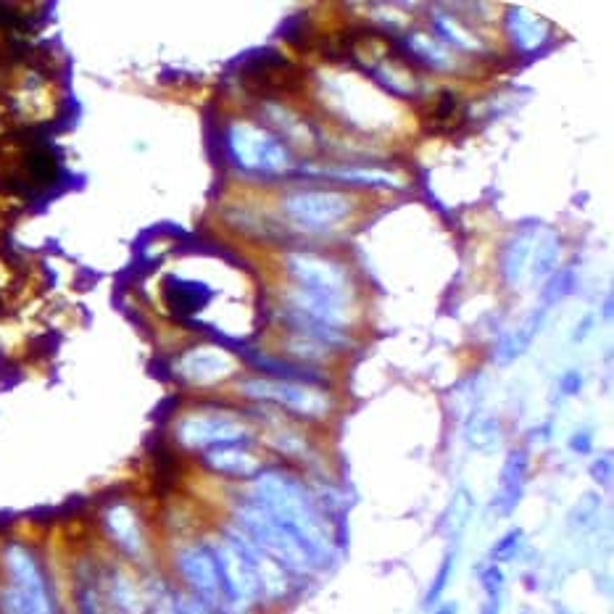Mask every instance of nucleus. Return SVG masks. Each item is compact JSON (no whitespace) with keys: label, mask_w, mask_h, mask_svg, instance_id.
Masks as SVG:
<instances>
[{"label":"nucleus","mask_w":614,"mask_h":614,"mask_svg":"<svg viewBox=\"0 0 614 614\" xmlns=\"http://www.w3.org/2000/svg\"><path fill=\"white\" fill-rule=\"evenodd\" d=\"M253 501L264 506L288 533L296 535L298 543L309 551L317 567L330 562L333 538H330L327 522L317 509V501L311 499L309 491L296 477L277 470L261 472L253 480Z\"/></svg>","instance_id":"f257e3e1"},{"label":"nucleus","mask_w":614,"mask_h":614,"mask_svg":"<svg viewBox=\"0 0 614 614\" xmlns=\"http://www.w3.org/2000/svg\"><path fill=\"white\" fill-rule=\"evenodd\" d=\"M238 522L240 533H246L261 551H267L269 557L285 570L306 572L317 567L314 559L309 557V551L298 543L296 535L282 528L280 522L256 501H246L238 506Z\"/></svg>","instance_id":"f03ea898"},{"label":"nucleus","mask_w":614,"mask_h":614,"mask_svg":"<svg viewBox=\"0 0 614 614\" xmlns=\"http://www.w3.org/2000/svg\"><path fill=\"white\" fill-rule=\"evenodd\" d=\"M0 580L19 591V596L37 614H58L48 575L40 564V557L27 543L8 541L0 546Z\"/></svg>","instance_id":"7ed1b4c3"},{"label":"nucleus","mask_w":614,"mask_h":614,"mask_svg":"<svg viewBox=\"0 0 614 614\" xmlns=\"http://www.w3.org/2000/svg\"><path fill=\"white\" fill-rule=\"evenodd\" d=\"M227 151L232 161L243 169L259 172H282L290 167L288 148L251 122H235L227 130Z\"/></svg>","instance_id":"20e7f679"},{"label":"nucleus","mask_w":614,"mask_h":614,"mask_svg":"<svg viewBox=\"0 0 614 614\" xmlns=\"http://www.w3.org/2000/svg\"><path fill=\"white\" fill-rule=\"evenodd\" d=\"M288 269L293 280L298 282V288L311 293V296L325 298V301L343 306V309L354 298L351 280H348L346 269L340 267L338 261L311 256V253H290Z\"/></svg>","instance_id":"39448f33"},{"label":"nucleus","mask_w":614,"mask_h":614,"mask_svg":"<svg viewBox=\"0 0 614 614\" xmlns=\"http://www.w3.org/2000/svg\"><path fill=\"white\" fill-rule=\"evenodd\" d=\"M174 567L180 572V578L185 580V586L190 588V596L203 601L211 612L214 609L217 612H227V599H224L217 559H214L209 546H203V543L182 546L177 551V557H174Z\"/></svg>","instance_id":"423d86ee"},{"label":"nucleus","mask_w":614,"mask_h":614,"mask_svg":"<svg viewBox=\"0 0 614 614\" xmlns=\"http://www.w3.org/2000/svg\"><path fill=\"white\" fill-rule=\"evenodd\" d=\"M209 549L211 554H214V559H217L224 599H227V612H230L232 607L246 609L251 607V604H256V601L261 599V586L253 567L248 564V559L243 557V551H240L227 535L219 538Z\"/></svg>","instance_id":"0eeeda50"},{"label":"nucleus","mask_w":614,"mask_h":614,"mask_svg":"<svg viewBox=\"0 0 614 614\" xmlns=\"http://www.w3.org/2000/svg\"><path fill=\"white\" fill-rule=\"evenodd\" d=\"M240 391L246 393L248 398H256V401H272V404H280L290 412L301 414V417L317 419L325 417L330 412V398L325 396L317 388L301 383H285V380H269V377H253L240 383Z\"/></svg>","instance_id":"6e6552de"},{"label":"nucleus","mask_w":614,"mask_h":614,"mask_svg":"<svg viewBox=\"0 0 614 614\" xmlns=\"http://www.w3.org/2000/svg\"><path fill=\"white\" fill-rule=\"evenodd\" d=\"M174 438L185 448L209 451L219 446H240L248 438V427L227 414H188L174 427Z\"/></svg>","instance_id":"1a4fd4ad"},{"label":"nucleus","mask_w":614,"mask_h":614,"mask_svg":"<svg viewBox=\"0 0 614 614\" xmlns=\"http://www.w3.org/2000/svg\"><path fill=\"white\" fill-rule=\"evenodd\" d=\"M282 211L298 227L322 230L346 217L351 211V198L338 190H298L282 201Z\"/></svg>","instance_id":"9d476101"},{"label":"nucleus","mask_w":614,"mask_h":614,"mask_svg":"<svg viewBox=\"0 0 614 614\" xmlns=\"http://www.w3.org/2000/svg\"><path fill=\"white\" fill-rule=\"evenodd\" d=\"M235 367H238V362H235L232 354H227L224 348L196 346L188 348V351L177 359L174 372L190 385H214L219 383V380H227V377L235 372Z\"/></svg>","instance_id":"9b49d317"},{"label":"nucleus","mask_w":614,"mask_h":614,"mask_svg":"<svg viewBox=\"0 0 614 614\" xmlns=\"http://www.w3.org/2000/svg\"><path fill=\"white\" fill-rule=\"evenodd\" d=\"M103 530L109 535L114 546L122 551L124 557L143 559L148 551V541H145L143 522L140 514L135 512V506L127 501H114L103 509Z\"/></svg>","instance_id":"f8f14e48"},{"label":"nucleus","mask_w":614,"mask_h":614,"mask_svg":"<svg viewBox=\"0 0 614 614\" xmlns=\"http://www.w3.org/2000/svg\"><path fill=\"white\" fill-rule=\"evenodd\" d=\"M227 538L243 551V557H246L248 564L253 567L256 578H259L261 593H267L269 599H280V596H285V591H288V575H285V567H280L275 559L269 557L267 551H261L246 533L227 530Z\"/></svg>","instance_id":"ddd939ff"},{"label":"nucleus","mask_w":614,"mask_h":614,"mask_svg":"<svg viewBox=\"0 0 614 614\" xmlns=\"http://www.w3.org/2000/svg\"><path fill=\"white\" fill-rule=\"evenodd\" d=\"M203 464L209 470L219 472L227 477H240V480H251V477L261 475V459L253 456L246 446H219L203 451Z\"/></svg>","instance_id":"4468645a"},{"label":"nucleus","mask_w":614,"mask_h":614,"mask_svg":"<svg viewBox=\"0 0 614 614\" xmlns=\"http://www.w3.org/2000/svg\"><path fill=\"white\" fill-rule=\"evenodd\" d=\"M525 477H528V451L514 448L506 456L504 470H501L499 496H496V506H499V512L504 517H509L520 504L522 491H525Z\"/></svg>","instance_id":"2eb2a0df"},{"label":"nucleus","mask_w":614,"mask_h":614,"mask_svg":"<svg viewBox=\"0 0 614 614\" xmlns=\"http://www.w3.org/2000/svg\"><path fill=\"white\" fill-rule=\"evenodd\" d=\"M506 27H509V37L512 43L525 53H533L538 48L549 43L551 27L546 19L541 16L530 14L525 8H509V16H506Z\"/></svg>","instance_id":"dca6fc26"},{"label":"nucleus","mask_w":614,"mask_h":614,"mask_svg":"<svg viewBox=\"0 0 614 614\" xmlns=\"http://www.w3.org/2000/svg\"><path fill=\"white\" fill-rule=\"evenodd\" d=\"M535 240H538V230L530 227V230H522L520 235H514V238L509 240V246L504 248L501 272H504V280L509 282V285H520V282L528 277L530 253H533Z\"/></svg>","instance_id":"f3484780"},{"label":"nucleus","mask_w":614,"mask_h":614,"mask_svg":"<svg viewBox=\"0 0 614 614\" xmlns=\"http://www.w3.org/2000/svg\"><path fill=\"white\" fill-rule=\"evenodd\" d=\"M559 256H562V243H559V235L551 230L538 232V240H535L533 253H530L528 264V277L533 282H543L546 277H551L557 272Z\"/></svg>","instance_id":"a211bd4d"},{"label":"nucleus","mask_w":614,"mask_h":614,"mask_svg":"<svg viewBox=\"0 0 614 614\" xmlns=\"http://www.w3.org/2000/svg\"><path fill=\"white\" fill-rule=\"evenodd\" d=\"M298 80V69L288 61H282L280 56L261 58L253 61L251 72H248V82H256L259 87H272V90H285L293 87Z\"/></svg>","instance_id":"6ab92c4d"},{"label":"nucleus","mask_w":614,"mask_h":614,"mask_svg":"<svg viewBox=\"0 0 614 614\" xmlns=\"http://www.w3.org/2000/svg\"><path fill=\"white\" fill-rule=\"evenodd\" d=\"M467 443L475 451H496L501 443V425L496 417H485V414H475L467 425Z\"/></svg>","instance_id":"aec40b11"},{"label":"nucleus","mask_w":614,"mask_h":614,"mask_svg":"<svg viewBox=\"0 0 614 614\" xmlns=\"http://www.w3.org/2000/svg\"><path fill=\"white\" fill-rule=\"evenodd\" d=\"M543 319H546V311H538V314H533L517 333L509 335L499 348V362H512V359L525 354L530 343H533L535 335H538V330H541Z\"/></svg>","instance_id":"412c9836"},{"label":"nucleus","mask_w":614,"mask_h":614,"mask_svg":"<svg viewBox=\"0 0 614 614\" xmlns=\"http://www.w3.org/2000/svg\"><path fill=\"white\" fill-rule=\"evenodd\" d=\"M409 48H412L414 53H417L422 61H427L430 66H438V69H446L451 61H448L446 51H443L441 45H435V40H430V37L425 35H414L409 37Z\"/></svg>","instance_id":"4be33fe9"},{"label":"nucleus","mask_w":614,"mask_h":614,"mask_svg":"<svg viewBox=\"0 0 614 614\" xmlns=\"http://www.w3.org/2000/svg\"><path fill=\"white\" fill-rule=\"evenodd\" d=\"M435 29H438V35H441L443 40L459 45V48H475L477 45L475 40H472V37L467 35V32H464V29L454 22V19H451V16H443V14L435 16Z\"/></svg>","instance_id":"5701e85b"},{"label":"nucleus","mask_w":614,"mask_h":614,"mask_svg":"<svg viewBox=\"0 0 614 614\" xmlns=\"http://www.w3.org/2000/svg\"><path fill=\"white\" fill-rule=\"evenodd\" d=\"M0 614H37V612L29 607L22 596H19V591H14L8 583L0 580Z\"/></svg>","instance_id":"b1692460"},{"label":"nucleus","mask_w":614,"mask_h":614,"mask_svg":"<svg viewBox=\"0 0 614 614\" xmlns=\"http://www.w3.org/2000/svg\"><path fill=\"white\" fill-rule=\"evenodd\" d=\"M575 290V269H564L557 272V277L551 280L549 290H546V304H557L562 298H567Z\"/></svg>","instance_id":"393cba45"},{"label":"nucleus","mask_w":614,"mask_h":614,"mask_svg":"<svg viewBox=\"0 0 614 614\" xmlns=\"http://www.w3.org/2000/svg\"><path fill=\"white\" fill-rule=\"evenodd\" d=\"M335 177H340V180H356V182H369V185H393V188H398L401 182L396 180V177H391V174L385 172H354V169H340V172H333Z\"/></svg>","instance_id":"a878e982"},{"label":"nucleus","mask_w":614,"mask_h":614,"mask_svg":"<svg viewBox=\"0 0 614 614\" xmlns=\"http://www.w3.org/2000/svg\"><path fill=\"white\" fill-rule=\"evenodd\" d=\"M520 541H522V530H509V533H506L504 538L493 546V551H491L493 562H506V559H514V554H517V549H520Z\"/></svg>","instance_id":"bb28decb"},{"label":"nucleus","mask_w":614,"mask_h":614,"mask_svg":"<svg viewBox=\"0 0 614 614\" xmlns=\"http://www.w3.org/2000/svg\"><path fill=\"white\" fill-rule=\"evenodd\" d=\"M174 614H214L203 601H198L190 593H177L174 591Z\"/></svg>","instance_id":"cd10ccee"},{"label":"nucleus","mask_w":614,"mask_h":614,"mask_svg":"<svg viewBox=\"0 0 614 614\" xmlns=\"http://www.w3.org/2000/svg\"><path fill=\"white\" fill-rule=\"evenodd\" d=\"M451 567H454V559H451V557L443 559L441 570H438V575H435V580H433V586H430V591H427V599H425L427 607L441 599V593L446 591V583H448V575H451Z\"/></svg>","instance_id":"c85d7f7f"},{"label":"nucleus","mask_w":614,"mask_h":614,"mask_svg":"<svg viewBox=\"0 0 614 614\" xmlns=\"http://www.w3.org/2000/svg\"><path fill=\"white\" fill-rule=\"evenodd\" d=\"M480 583H483L488 596H499L501 588H504V572L499 570V564H488V567H483V570H480Z\"/></svg>","instance_id":"c756f323"},{"label":"nucleus","mask_w":614,"mask_h":614,"mask_svg":"<svg viewBox=\"0 0 614 614\" xmlns=\"http://www.w3.org/2000/svg\"><path fill=\"white\" fill-rule=\"evenodd\" d=\"M80 614H114V612H103V609L98 607V599H95L93 588H85V593H82L80 599Z\"/></svg>","instance_id":"7c9ffc66"},{"label":"nucleus","mask_w":614,"mask_h":614,"mask_svg":"<svg viewBox=\"0 0 614 614\" xmlns=\"http://www.w3.org/2000/svg\"><path fill=\"white\" fill-rule=\"evenodd\" d=\"M591 472H593V477L599 480V483L609 485V480H612V462H609V456H607V459H599V462L593 464Z\"/></svg>","instance_id":"2f4dec72"},{"label":"nucleus","mask_w":614,"mask_h":614,"mask_svg":"<svg viewBox=\"0 0 614 614\" xmlns=\"http://www.w3.org/2000/svg\"><path fill=\"white\" fill-rule=\"evenodd\" d=\"M562 391L564 393H578L580 391V375H578V372H567V375H564Z\"/></svg>","instance_id":"473e14b6"},{"label":"nucleus","mask_w":614,"mask_h":614,"mask_svg":"<svg viewBox=\"0 0 614 614\" xmlns=\"http://www.w3.org/2000/svg\"><path fill=\"white\" fill-rule=\"evenodd\" d=\"M572 448L580 451V454H588V451H591V438H588L586 433L575 435V438H572Z\"/></svg>","instance_id":"72a5a7b5"},{"label":"nucleus","mask_w":614,"mask_h":614,"mask_svg":"<svg viewBox=\"0 0 614 614\" xmlns=\"http://www.w3.org/2000/svg\"><path fill=\"white\" fill-rule=\"evenodd\" d=\"M499 607H501L499 596H488V601L483 604V612L480 614H499Z\"/></svg>","instance_id":"f704fd0d"},{"label":"nucleus","mask_w":614,"mask_h":614,"mask_svg":"<svg viewBox=\"0 0 614 614\" xmlns=\"http://www.w3.org/2000/svg\"><path fill=\"white\" fill-rule=\"evenodd\" d=\"M435 614H456V604H446V607H441Z\"/></svg>","instance_id":"c9c22d12"},{"label":"nucleus","mask_w":614,"mask_h":614,"mask_svg":"<svg viewBox=\"0 0 614 614\" xmlns=\"http://www.w3.org/2000/svg\"><path fill=\"white\" fill-rule=\"evenodd\" d=\"M562 614H564V612H562Z\"/></svg>","instance_id":"e433bc0d"}]
</instances>
